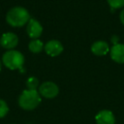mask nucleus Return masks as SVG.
<instances>
[{"mask_svg": "<svg viewBox=\"0 0 124 124\" xmlns=\"http://www.w3.org/2000/svg\"><path fill=\"white\" fill-rule=\"evenodd\" d=\"M30 14L23 7H14L6 14V21L12 27H22L26 25L30 19Z\"/></svg>", "mask_w": 124, "mask_h": 124, "instance_id": "obj_1", "label": "nucleus"}, {"mask_svg": "<svg viewBox=\"0 0 124 124\" xmlns=\"http://www.w3.org/2000/svg\"><path fill=\"white\" fill-rule=\"evenodd\" d=\"M42 101V97L38 90L25 89L18 97V106L25 110H32L36 108Z\"/></svg>", "mask_w": 124, "mask_h": 124, "instance_id": "obj_2", "label": "nucleus"}, {"mask_svg": "<svg viewBox=\"0 0 124 124\" xmlns=\"http://www.w3.org/2000/svg\"><path fill=\"white\" fill-rule=\"evenodd\" d=\"M2 63L9 70H20L24 65V55L16 49H10L4 52L2 56Z\"/></svg>", "mask_w": 124, "mask_h": 124, "instance_id": "obj_3", "label": "nucleus"}, {"mask_svg": "<svg viewBox=\"0 0 124 124\" xmlns=\"http://www.w3.org/2000/svg\"><path fill=\"white\" fill-rule=\"evenodd\" d=\"M39 93L41 97L46 99H53L59 93V87L53 81H45L39 86Z\"/></svg>", "mask_w": 124, "mask_h": 124, "instance_id": "obj_4", "label": "nucleus"}, {"mask_svg": "<svg viewBox=\"0 0 124 124\" xmlns=\"http://www.w3.org/2000/svg\"><path fill=\"white\" fill-rule=\"evenodd\" d=\"M18 44V37L14 32L3 33L0 38V46L8 50L14 49Z\"/></svg>", "mask_w": 124, "mask_h": 124, "instance_id": "obj_5", "label": "nucleus"}, {"mask_svg": "<svg viewBox=\"0 0 124 124\" xmlns=\"http://www.w3.org/2000/svg\"><path fill=\"white\" fill-rule=\"evenodd\" d=\"M26 33L32 40L39 39V37L43 33V26L37 19L31 17L26 24Z\"/></svg>", "mask_w": 124, "mask_h": 124, "instance_id": "obj_6", "label": "nucleus"}, {"mask_svg": "<svg viewBox=\"0 0 124 124\" xmlns=\"http://www.w3.org/2000/svg\"><path fill=\"white\" fill-rule=\"evenodd\" d=\"M63 49H64L63 45L58 40H49L45 44V47H44V50L46 51V53L51 57L60 55Z\"/></svg>", "mask_w": 124, "mask_h": 124, "instance_id": "obj_7", "label": "nucleus"}, {"mask_svg": "<svg viewBox=\"0 0 124 124\" xmlns=\"http://www.w3.org/2000/svg\"><path fill=\"white\" fill-rule=\"evenodd\" d=\"M96 124H115V116L111 110L102 109L95 115Z\"/></svg>", "mask_w": 124, "mask_h": 124, "instance_id": "obj_8", "label": "nucleus"}, {"mask_svg": "<svg viewBox=\"0 0 124 124\" xmlns=\"http://www.w3.org/2000/svg\"><path fill=\"white\" fill-rule=\"evenodd\" d=\"M90 50L93 54L97 55V56H104L106 54H108L110 50V47L108 46V44L106 41H96L91 45Z\"/></svg>", "mask_w": 124, "mask_h": 124, "instance_id": "obj_9", "label": "nucleus"}, {"mask_svg": "<svg viewBox=\"0 0 124 124\" xmlns=\"http://www.w3.org/2000/svg\"><path fill=\"white\" fill-rule=\"evenodd\" d=\"M110 58L118 63V64H124V44H116L113 45L110 47L109 50Z\"/></svg>", "mask_w": 124, "mask_h": 124, "instance_id": "obj_10", "label": "nucleus"}, {"mask_svg": "<svg viewBox=\"0 0 124 124\" xmlns=\"http://www.w3.org/2000/svg\"><path fill=\"white\" fill-rule=\"evenodd\" d=\"M44 47H45V44L39 39L31 40L28 44V49L32 53H40L44 49Z\"/></svg>", "mask_w": 124, "mask_h": 124, "instance_id": "obj_11", "label": "nucleus"}, {"mask_svg": "<svg viewBox=\"0 0 124 124\" xmlns=\"http://www.w3.org/2000/svg\"><path fill=\"white\" fill-rule=\"evenodd\" d=\"M26 86L27 89H31V90H37L39 85V79L36 77H30L27 78L26 80Z\"/></svg>", "mask_w": 124, "mask_h": 124, "instance_id": "obj_12", "label": "nucleus"}, {"mask_svg": "<svg viewBox=\"0 0 124 124\" xmlns=\"http://www.w3.org/2000/svg\"><path fill=\"white\" fill-rule=\"evenodd\" d=\"M107 2L111 10L124 8V0H107Z\"/></svg>", "mask_w": 124, "mask_h": 124, "instance_id": "obj_13", "label": "nucleus"}, {"mask_svg": "<svg viewBox=\"0 0 124 124\" xmlns=\"http://www.w3.org/2000/svg\"><path fill=\"white\" fill-rule=\"evenodd\" d=\"M9 106L6 103V101L0 99V118L5 117L9 112Z\"/></svg>", "mask_w": 124, "mask_h": 124, "instance_id": "obj_14", "label": "nucleus"}, {"mask_svg": "<svg viewBox=\"0 0 124 124\" xmlns=\"http://www.w3.org/2000/svg\"><path fill=\"white\" fill-rule=\"evenodd\" d=\"M119 19H120L121 23L124 25V8L121 10V12H120V14H119Z\"/></svg>", "mask_w": 124, "mask_h": 124, "instance_id": "obj_15", "label": "nucleus"}, {"mask_svg": "<svg viewBox=\"0 0 124 124\" xmlns=\"http://www.w3.org/2000/svg\"><path fill=\"white\" fill-rule=\"evenodd\" d=\"M118 40H119V38H118L116 35H113V36L111 37V39H110V41H111V43H112L113 45L118 44Z\"/></svg>", "mask_w": 124, "mask_h": 124, "instance_id": "obj_16", "label": "nucleus"}, {"mask_svg": "<svg viewBox=\"0 0 124 124\" xmlns=\"http://www.w3.org/2000/svg\"><path fill=\"white\" fill-rule=\"evenodd\" d=\"M1 69H2V61L0 60V72H1Z\"/></svg>", "mask_w": 124, "mask_h": 124, "instance_id": "obj_17", "label": "nucleus"}]
</instances>
